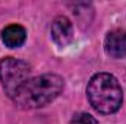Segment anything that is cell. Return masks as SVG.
Listing matches in <instances>:
<instances>
[{"instance_id": "8992f818", "label": "cell", "mask_w": 126, "mask_h": 124, "mask_svg": "<svg viewBox=\"0 0 126 124\" xmlns=\"http://www.w3.org/2000/svg\"><path fill=\"white\" fill-rule=\"evenodd\" d=\"M27 39V31L19 24H10L1 31V41L9 48H19Z\"/></svg>"}, {"instance_id": "7a4b0ae2", "label": "cell", "mask_w": 126, "mask_h": 124, "mask_svg": "<svg viewBox=\"0 0 126 124\" xmlns=\"http://www.w3.org/2000/svg\"><path fill=\"white\" fill-rule=\"evenodd\" d=\"M87 96L91 107L101 114H114L123 102L122 86L110 73L94 74L88 82Z\"/></svg>"}, {"instance_id": "277c9868", "label": "cell", "mask_w": 126, "mask_h": 124, "mask_svg": "<svg viewBox=\"0 0 126 124\" xmlns=\"http://www.w3.org/2000/svg\"><path fill=\"white\" fill-rule=\"evenodd\" d=\"M50 32H51L53 41L62 48L67 47L73 41V25H72L70 19L66 16L54 18V21L51 22V26H50Z\"/></svg>"}, {"instance_id": "6da1fadb", "label": "cell", "mask_w": 126, "mask_h": 124, "mask_svg": "<svg viewBox=\"0 0 126 124\" xmlns=\"http://www.w3.org/2000/svg\"><path fill=\"white\" fill-rule=\"evenodd\" d=\"M64 88V80L56 73L30 77L13 96V102L22 110L41 108L53 102Z\"/></svg>"}, {"instance_id": "5b68a950", "label": "cell", "mask_w": 126, "mask_h": 124, "mask_svg": "<svg viewBox=\"0 0 126 124\" xmlns=\"http://www.w3.org/2000/svg\"><path fill=\"white\" fill-rule=\"evenodd\" d=\"M104 50L111 59L126 57V31L113 29L109 32L104 39Z\"/></svg>"}, {"instance_id": "52a82bcc", "label": "cell", "mask_w": 126, "mask_h": 124, "mask_svg": "<svg viewBox=\"0 0 126 124\" xmlns=\"http://www.w3.org/2000/svg\"><path fill=\"white\" fill-rule=\"evenodd\" d=\"M70 124H98V121L95 120L91 114H87V112H78L73 115Z\"/></svg>"}, {"instance_id": "3957f363", "label": "cell", "mask_w": 126, "mask_h": 124, "mask_svg": "<svg viewBox=\"0 0 126 124\" xmlns=\"http://www.w3.org/2000/svg\"><path fill=\"white\" fill-rule=\"evenodd\" d=\"M31 67L24 60L4 57L0 60V82L9 98L13 99L18 89L30 79Z\"/></svg>"}]
</instances>
